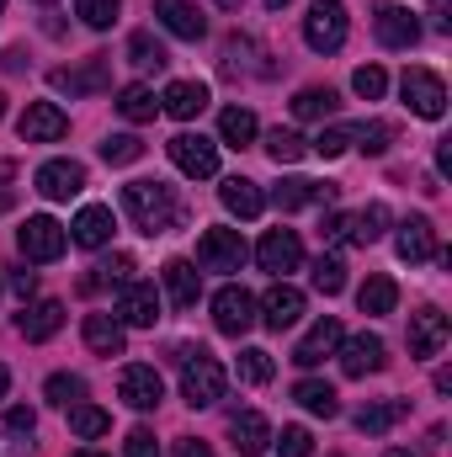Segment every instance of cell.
<instances>
[{
	"label": "cell",
	"mask_w": 452,
	"mask_h": 457,
	"mask_svg": "<svg viewBox=\"0 0 452 457\" xmlns=\"http://www.w3.org/2000/svg\"><path fill=\"white\" fill-rule=\"evenodd\" d=\"M122 208H128V219L138 224V234H165V228L181 219V203H176V187H165V181H128L122 187Z\"/></svg>",
	"instance_id": "1"
},
{
	"label": "cell",
	"mask_w": 452,
	"mask_h": 457,
	"mask_svg": "<svg viewBox=\"0 0 452 457\" xmlns=\"http://www.w3.org/2000/svg\"><path fill=\"white\" fill-rule=\"evenodd\" d=\"M181 394H187L192 410H208V404L224 399V367L203 345H187L181 351Z\"/></svg>",
	"instance_id": "2"
},
{
	"label": "cell",
	"mask_w": 452,
	"mask_h": 457,
	"mask_svg": "<svg viewBox=\"0 0 452 457\" xmlns=\"http://www.w3.org/2000/svg\"><path fill=\"white\" fill-rule=\"evenodd\" d=\"M304 43L314 54H336L346 43V0H314L304 16Z\"/></svg>",
	"instance_id": "3"
},
{
	"label": "cell",
	"mask_w": 452,
	"mask_h": 457,
	"mask_svg": "<svg viewBox=\"0 0 452 457\" xmlns=\"http://www.w3.org/2000/svg\"><path fill=\"white\" fill-rule=\"evenodd\" d=\"M64 245H70V234H64L59 219H48V213H38V219H27V224L16 228V250H21V261H59Z\"/></svg>",
	"instance_id": "4"
},
{
	"label": "cell",
	"mask_w": 452,
	"mask_h": 457,
	"mask_svg": "<svg viewBox=\"0 0 452 457\" xmlns=\"http://www.w3.org/2000/svg\"><path fill=\"white\" fill-rule=\"evenodd\" d=\"M165 149H171V160H176L181 176H192V181L219 176V144H213V138H203V133H176Z\"/></svg>",
	"instance_id": "5"
},
{
	"label": "cell",
	"mask_w": 452,
	"mask_h": 457,
	"mask_svg": "<svg viewBox=\"0 0 452 457\" xmlns=\"http://www.w3.org/2000/svg\"><path fill=\"white\" fill-rule=\"evenodd\" d=\"M399 91H405V107L415 117H442L448 112V86H442V75H431V70H405Z\"/></svg>",
	"instance_id": "6"
},
{
	"label": "cell",
	"mask_w": 452,
	"mask_h": 457,
	"mask_svg": "<svg viewBox=\"0 0 452 457\" xmlns=\"http://www.w3.org/2000/svg\"><path fill=\"white\" fill-rule=\"evenodd\" d=\"M213 325H219V336H250V325H255V298L245 293V287H219L213 293Z\"/></svg>",
	"instance_id": "7"
},
{
	"label": "cell",
	"mask_w": 452,
	"mask_h": 457,
	"mask_svg": "<svg viewBox=\"0 0 452 457\" xmlns=\"http://www.w3.org/2000/svg\"><path fill=\"white\" fill-rule=\"evenodd\" d=\"M197 261H203L208 271H239V266H245V239H239V228H203Z\"/></svg>",
	"instance_id": "8"
},
{
	"label": "cell",
	"mask_w": 452,
	"mask_h": 457,
	"mask_svg": "<svg viewBox=\"0 0 452 457\" xmlns=\"http://www.w3.org/2000/svg\"><path fill=\"white\" fill-rule=\"evenodd\" d=\"M16 133H21V144H59L70 133V117L59 112L54 102H32L27 112L16 117Z\"/></svg>",
	"instance_id": "9"
},
{
	"label": "cell",
	"mask_w": 452,
	"mask_h": 457,
	"mask_svg": "<svg viewBox=\"0 0 452 457\" xmlns=\"http://www.w3.org/2000/svg\"><path fill=\"white\" fill-rule=\"evenodd\" d=\"M38 192H43L48 203L80 197V192H86V165H80V160H48V165L38 170Z\"/></svg>",
	"instance_id": "10"
},
{
	"label": "cell",
	"mask_w": 452,
	"mask_h": 457,
	"mask_svg": "<svg viewBox=\"0 0 452 457\" xmlns=\"http://www.w3.org/2000/svg\"><path fill=\"white\" fill-rule=\"evenodd\" d=\"M255 261H261V271H272V277H288V271H298V261H304V245H298V234H293V228H272V234L255 245Z\"/></svg>",
	"instance_id": "11"
},
{
	"label": "cell",
	"mask_w": 452,
	"mask_h": 457,
	"mask_svg": "<svg viewBox=\"0 0 452 457\" xmlns=\"http://www.w3.org/2000/svg\"><path fill=\"white\" fill-rule=\"evenodd\" d=\"M160 320V293L149 282H128L117 293V325H133V330H155Z\"/></svg>",
	"instance_id": "12"
},
{
	"label": "cell",
	"mask_w": 452,
	"mask_h": 457,
	"mask_svg": "<svg viewBox=\"0 0 452 457\" xmlns=\"http://www.w3.org/2000/svg\"><path fill=\"white\" fill-rule=\"evenodd\" d=\"M117 394H122V404H128V410H155V404L165 399V383H160V372H155V367L133 361V367H122Z\"/></svg>",
	"instance_id": "13"
},
{
	"label": "cell",
	"mask_w": 452,
	"mask_h": 457,
	"mask_svg": "<svg viewBox=\"0 0 452 457\" xmlns=\"http://www.w3.org/2000/svg\"><path fill=\"white\" fill-rule=\"evenodd\" d=\"M448 314L442 309H421V314H410V356L415 361H431V356H442V345H448Z\"/></svg>",
	"instance_id": "14"
},
{
	"label": "cell",
	"mask_w": 452,
	"mask_h": 457,
	"mask_svg": "<svg viewBox=\"0 0 452 457\" xmlns=\"http://www.w3.org/2000/svg\"><path fill=\"white\" fill-rule=\"evenodd\" d=\"M372 32H378L383 48H415V43H421V21H415V11H405V5H378Z\"/></svg>",
	"instance_id": "15"
},
{
	"label": "cell",
	"mask_w": 452,
	"mask_h": 457,
	"mask_svg": "<svg viewBox=\"0 0 452 457\" xmlns=\"http://www.w3.org/2000/svg\"><path fill=\"white\" fill-rule=\"evenodd\" d=\"M255 309H261L255 320H266L272 330H293V325H298V314H304V293H298V287H288V282H272V287H266V298H261Z\"/></svg>",
	"instance_id": "16"
},
{
	"label": "cell",
	"mask_w": 452,
	"mask_h": 457,
	"mask_svg": "<svg viewBox=\"0 0 452 457\" xmlns=\"http://www.w3.org/2000/svg\"><path fill=\"white\" fill-rule=\"evenodd\" d=\"M394 250H399V261H410V266H421V261H437L442 250H437V228H431V219H405L399 224V239H394Z\"/></svg>",
	"instance_id": "17"
},
{
	"label": "cell",
	"mask_w": 452,
	"mask_h": 457,
	"mask_svg": "<svg viewBox=\"0 0 452 457\" xmlns=\"http://www.w3.org/2000/svg\"><path fill=\"white\" fill-rule=\"evenodd\" d=\"M340 372L346 378H367V372H383V341L378 336H351V341H340Z\"/></svg>",
	"instance_id": "18"
},
{
	"label": "cell",
	"mask_w": 452,
	"mask_h": 457,
	"mask_svg": "<svg viewBox=\"0 0 452 457\" xmlns=\"http://www.w3.org/2000/svg\"><path fill=\"white\" fill-rule=\"evenodd\" d=\"M340 187H331V181H309V176H293V181H282L272 197H277V208L282 213H298V208H309V203H336Z\"/></svg>",
	"instance_id": "19"
},
{
	"label": "cell",
	"mask_w": 452,
	"mask_h": 457,
	"mask_svg": "<svg viewBox=\"0 0 452 457\" xmlns=\"http://www.w3.org/2000/svg\"><path fill=\"white\" fill-rule=\"evenodd\" d=\"M155 16L165 21V32H176V37H187V43H197V37L208 32L203 11H197L192 0H155Z\"/></svg>",
	"instance_id": "20"
},
{
	"label": "cell",
	"mask_w": 452,
	"mask_h": 457,
	"mask_svg": "<svg viewBox=\"0 0 452 457\" xmlns=\"http://www.w3.org/2000/svg\"><path fill=\"white\" fill-rule=\"evenodd\" d=\"M113 208H102V203H91V208H80L75 213V224H70V239L75 245H86V250H102L107 239H113Z\"/></svg>",
	"instance_id": "21"
},
{
	"label": "cell",
	"mask_w": 452,
	"mask_h": 457,
	"mask_svg": "<svg viewBox=\"0 0 452 457\" xmlns=\"http://www.w3.org/2000/svg\"><path fill=\"white\" fill-rule=\"evenodd\" d=\"M336 345H340V325L325 314V320H320L304 341L293 345V361H298V367H320L325 356H336Z\"/></svg>",
	"instance_id": "22"
},
{
	"label": "cell",
	"mask_w": 452,
	"mask_h": 457,
	"mask_svg": "<svg viewBox=\"0 0 452 457\" xmlns=\"http://www.w3.org/2000/svg\"><path fill=\"white\" fill-rule=\"evenodd\" d=\"M160 107L171 117H181V122H192V117L208 107V86H203V80H171L165 96H160Z\"/></svg>",
	"instance_id": "23"
},
{
	"label": "cell",
	"mask_w": 452,
	"mask_h": 457,
	"mask_svg": "<svg viewBox=\"0 0 452 457\" xmlns=\"http://www.w3.org/2000/svg\"><path fill=\"white\" fill-rule=\"evenodd\" d=\"M59 325H64V303L59 298H43V303L21 309V320H16V330L27 341H48V336H59Z\"/></svg>",
	"instance_id": "24"
},
{
	"label": "cell",
	"mask_w": 452,
	"mask_h": 457,
	"mask_svg": "<svg viewBox=\"0 0 452 457\" xmlns=\"http://www.w3.org/2000/svg\"><path fill=\"white\" fill-rule=\"evenodd\" d=\"M219 197H224V208L234 219H261V208H266V197H261V187L250 176H229L219 187Z\"/></svg>",
	"instance_id": "25"
},
{
	"label": "cell",
	"mask_w": 452,
	"mask_h": 457,
	"mask_svg": "<svg viewBox=\"0 0 452 457\" xmlns=\"http://www.w3.org/2000/svg\"><path fill=\"white\" fill-rule=\"evenodd\" d=\"M48 80H54V91H70V96H86V91H102V86L113 80V70H107V59H91L86 70H54Z\"/></svg>",
	"instance_id": "26"
},
{
	"label": "cell",
	"mask_w": 452,
	"mask_h": 457,
	"mask_svg": "<svg viewBox=\"0 0 452 457\" xmlns=\"http://www.w3.org/2000/svg\"><path fill=\"white\" fill-rule=\"evenodd\" d=\"M165 293H171V303H176V309H192V303H197V293H203L197 266H192V261H165Z\"/></svg>",
	"instance_id": "27"
},
{
	"label": "cell",
	"mask_w": 452,
	"mask_h": 457,
	"mask_svg": "<svg viewBox=\"0 0 452 457\" xmlns=\"http://www.w3.org/2000/svg\"><path fill=\"white\" fill-rule=\"evenodd\" d=\"M229 436H234V447H239L245 457H255L266 442H272V426H266V415L245 410V415H234V420H229Z\"/></svg>",
	"instance_id": "28"
},
{
	"label": "cell",
	"mask_w": 452,
	"mask_h": 457,
	"mask_svg": "<svg viewBox=\"0 0 452 457\" xmlns=\"http://www.w3.org/2000/svg\"><path fill=\"white\" fill-rule=\"evenodd\" d=\"M383 228H389V208H383V203H367L362 213L346 219V239H351V245H378Z\"/></svg>",
	"instance_id": "29"
},
{
	"label": "cell",
	"mask_w": 452,
	"mask_h": 457,
	"mask_svg": "<svg viewBox=\"0 0 452 457\" xmlns=\"http://www.w3.org/2000/svg\"><path fill=\"white\" fill-rule=\"evenodd\" d=\"M86 345L96 356H122V325L113 314H86Z\"/></svg>",
	"instance_id": "30"
},
{
	"label": "cell",
	"mask_w": 452,
	"mask_h": 457,
	"mask_svg": "<svg viewBox=\"0 0 452 457\" xmlns=\"http://www.w3.org/2000/svg\"><path fill=\"white\" fill-rule=\"evenodd\" d=\"M340 102H336V91L331 86H304L298 96H293V117L298 122H320V117H331Z\"/></svg>",
	"instance_id": "31"
},
{
	"label": "cell",
	"mask_w": 452,
	"mask_h": 457,
	"mask_svg": "<svg viewBox=\"0 0 452 457\" xmlns=\"http://www.w3.org/2000/svg\"><path fill=\"white\" fill-rule=\"evenodd\" d=\"M356 303H362V314H394V303H399L394 277H367L362 293H356Z\"/></svg>",
	"instance_id": "32"
},
{
	"label": "cell",
	"mask_w": 452,
	"mask_h": 457,
	"mask_svg": "<svg viewBox=\"0 0 452 457\" xmlns=\"http://www.w3.org/2000/svg\"><path fill=\"white\" fill-rule=\"evenodd\" d=\"M410 415V404L405 399H383V404H367L362 415H356V431H367V436H378V431H389V426H399Z\"/></svg>",
	"instance_id": "33"
},
{
	"label": "cell",
	"mask_w": 452,
	"mask_h": 457,
	"mask_svg": "<svg viewBox=\"0 0 452 457\" xmlns=\"http://www.w3.org/2000/svg\"><path fill=\"white\" fill-rule=\"evenodd\" d=\"M293 399H298V404H304L309 415H325V420H331V415L340 410L336 388H331V383H320V378H304V383L293 388Z\"/></svg>",
	"instance_id": "34"
},
{
	"label": "cell",
	"mask_w": 452,
	"mask_h": 457,
	"mask_svg": "<svg viewBox=\"0 0 452 457\" xmlns=\"http://www.w3.org/2000/svg\"><path fill=\"white\" fill-rule=\"evenodd\" d=\"M128 59H133L138 70H165V64H171L165 43H160L155 32H133V37H128Z\"/></svg>",
	"instance_id": "35"
},
{
	"label": "cell",
	"mask_w": 452,
	"mask_h": 457,
	"mask_svg": "<svg viewBox=\"0 0 452 457\" xmlns=\"http://www.w3.org/2000/svg\"><path fill=\"white\" fill-rule=\"evenodd\" d=\"M117 112L128 117V122H149V117L160 112V102H155L149 86H122L117 91Z\"/></svg>",
	"instance_id": "36"
},
{
	"label": "cell",
	"mask_w": 452,
	"mask_h": 457,
	"mask_svg": "<svg viewBox=\"0 0 452 457\" xmlns=\"http://www.w3.org/2000/svg\"><path fill=\"white\" fill-rule=\"evenodd\" d=\"M266 154H272L277 165H298V160L309 154V144H304L293 128H272V133H266Z\"/></svg>",
	"instance_id": "37"
},
{
	"label": "cell",
	"mask_w": 452,
	"mask_h": 457,
	"mask_svg": "<svg viewBox=\"0 0 452 457\" xmlns=\"http://www.w3.org/2000/svg\"><path fill=\"white\" fill-rule=\"evenodd\" d=\"M219 133H224V144H234V149L255 144V112H245V107H224V117H219Z\"/></svg>",
	"instance_id": "38"
},
{
	"label": "cell",
	"mask_w": 452,
	"mask_h": 457,
	"mask_svg": "<svg viewBox=\"0 0 452 457\" xmlns=\"http://www.w3.org/2000/svg\"><path fill=\"white\" fill-rule=\"evenodd\" d=\"M351 144H356L362 154H383V149L394 144V122H378V117H372V122H356V128H351Z\"/></svg>",
	"instance_id": "39"
},
{
	"label": "cell",
	"mask_w": 452,
	"mask_h": 457,
	"mask_svg": "<svg viewBox=\"0 0 452 457\" xmlns=\"http://www.w3.org/2000/svg\"><path fill=\"white\" fill-rule=\"evenodd\" d=\"M70 431L86 436V442H91V436H107V431H113V415L96 410V404H75V410H70Z\"/></svg>",
	"instance_id": "40"
},
{
	"label": "cell",
	"mask_w": 452,
	"mask_h": 457,
	"mask_svg": "<svg viewBox=\"0 0 452 457\" xmlns=\"http://www.w3.org/2000/svg\"><path fill=\"white\" fill-rule=\"evenodd\" d=\"M234 367H239V378H245V383H255V388H261V383H272V372H277V367H272V351H261V345L239 351V361H234Z\"/></svg>",
	"instance_id": "41"
},
{
	"label": "cell",
	"mask_w": 452,
	"mask_h": 457,
	"mask_svg": "<svg viewBox=\"0 0 452 457\" xmlns=\"http://www.w3.org/2000/svg\"><path fill=\"white\" fill-rule=\"evenodd\" d=\"M102 160H107V165H133V160H144V138H138V133H113V138L102 144Z\"/></svg>",
	"instance_id": "42"
},
{
	"label": "cell",
	"mask_w": 452,
	"mask_h": 457,
	"mask_svg": "<svg viewBox=\"0 0 452 457\" xmlns=\"http://www.w3.org/2000/svg\"><path fill=\"white\" fill-rule=\"evenodd\" d=\"M314 287H320V293H325V298H336L340 287H346V261H340L336 250H331V255H320V261H314Z\"/></svg>",
	"instance_id": "43"
},
{
	"label": "cell",
	"mask_w": 452,
	"mask_h": 457,
	"mask_svg": "<svg viewBox=\"0 0 452 457\" xmlns=\"http://www.w3.org/2000/svg\"><path fill=\"white\" fill-rule=\"evenodd\" d=\"M48 399L64 404V410H75V404L86 399V378H75V372H54V378H48Z\"/></svg>",
	"instance_id": "44"
},
{
	"label": "cell",
	"mask_w": 452,
	"mask_h": 457,
	"mask_svg": "<svg viewBox=\"0 0 452 457\" xmlns=\"http://www.w3.org/2000/svg\"><path fill=\"white\" fill-rule=\"evenodd\" d=\"M75 11H80V21H86V27L107 32V27L117 21V11H122V0H75Z\"/></svg>",
	"instance_id": "45"
},
{
	"label": "cell",
	"mask_w": 452,
	"mask_h": 457,
	"mask_svg": "<svg viewBox=\"0 0 452 457\" xmlns=\"http://www.w3.org/2000/svg\"><path fill=\"white\" fill-rule=\"evenodd\" d=\"M351 91H356V96H362V102H378V96H383V91H389V75H383V70H378V64H362V70H356V75H351Z\"/></svg>",
	"instance_id": "46"
},
{
	"label": "cell",
	"mask_w": 452,
	"mask_h": 457,
	"mask_svg": "<svg viewBox=\"0 0 452 457\" xmlns=\"http://www.w3.org/2000/svg\"><path fill=\"white\" fill-rule=\"evenodd\" d=\"M309 149H314V154H325V160H336V154H346V149H351V128H325Z\"/></svg>",
	"instance_id": "47"
},
{
	"label": "cell",
	"mask_w": 452,
	"mask_h": 457,
	"mask_svg": "<svg viewBox=\"0 0 452 457\" xmlns=\"http://www.w3.org/2000/svg\"><path fill=\"white\" fill-rule=\"evenodd\" d=\"M277 457H309V431H304V426H282Z\"/></svg>",
	"instance_id": "48"
},
{
	"label": "cell",
	"mask_w": 452,
	"mask_h": 457,
	"mask_svg": "<svg viewBox=\"0 0 452 457\" xmlns=\"http://www.w3.org/2000/svg\"><path fill=\"white\" fill-rule=\"evenodd\" d=\"M96 271H102V282H117V287H128L138 266H133V255H122V250H117L113 261H107V266H96Z\"/></svg>",
	"instance_id": "49"
},
{
	"label": "cell",
	"mask_w": 452,
	"mask_h": 457,
	"mask_svg": "<svg viewBox=\"0 0 452 457\" xmlns=\"http://www.w3.org/2000/svg\"><path fill=\"white\" fill-rule=\"evenodd\" d=\"M128 457H160V442H155V431H128Z\"/></svg>",
	"instance_id": "50"
},
{
	"label": "cell",
	"mask_w": 452,
	"mask_h": 457,
	"mask_svg": "<svg viewBox=\"0 0 452 457\" xmlns=\"http://www.w3.org/2000/svg\"><path fill=\"white\" fill-rule=\"evenodd\" d=\"M32 426H38V415H32L27 404H16V410H5V431H16V436H32Z\"/></svg>",
	"instance_id": "51"
},
{
	"label": "cell",
	"mask_w": 452,
	"mask_h": 457,
	"mask_svg": "<svg viewBox=\"0 0 452 457\" xmlns=\"http://www.w3.org/2000/svg\"><path fill=\"white\" fill-rule=\"evenodd\" d=\"M431 27H437V32L452 27V0H431Z\"/></svg>",
	"instance_id": "52"
},
{
	"label": "cell",
	"mask_w": 452,
	"mask_h": 457,
	"mask_svg": "<svg viewBox=\"0 0 452 457\" xmlns=\"http://www.w3.org/2000/svg\"><path fill=\"white\" fill-rule=\"evenodd\" d=\"M0 457H32V442H16V431H11V436H0Z\"/></svg>",
	"instance_id": "53"
},
{
	"label": "cell",
	"mask_w": 452,
	"mask_h": 457,
	"mask_svg": "<svg viewBox=\"0 0 452 457\" xmlns=\"http://www.w3.org/2000/svg\"><path fill=\"white\" fill-rule=\"evenodd\" d=\"M176 457H213V453H208V442H197V436H181V442H176Z\"/></svg>",
	"instance_id": "54"
},
{
	"label": "cell",
	"mask_w": 452,
	"mask_h": 457,
	"mask_svg": "<svg viewBox=\"0 0 452 457\" xmlns=\"http://www.w3.org/2000/svg\"><path fill=\"white\" fill-rule=\"evenodd\" d=\"M11 287H16L21 298H32V287H38V271H11Z\"/></svg>",
	"instance_id": "55"
},
{
	"label": "cell",
	"mask_w": 452,
	"mask_h": 457,
	"mask_svg": "<svg viewBox=\"0 0 452 457\" xmlns=\"http://www.w3.org/2000/svg\"><path fill=\"white\" fill-rule=\"evenodd\" d=\"M437 170H452V144L442 138V149H437Z\"/></svg>",
	"instance_id": "56"
},
{
	"label": "cell",
	"mask_w": 452,
	"mask_h": 457,
	"mask_svg": "<svg viewBox=\"0 0 452 457\" xmlns=\"http://www.w3.org/2000/svg\"><path fill=\"white\" fill-rule=\"evenodd\" d=\"M5 388H11V372H5V367H0V399H5Z\"/></svg>",
	"instance_id": "57"
},
{
	"label": "cell",
	"mask_w": 452,
	"mask_h": 457,
	"mask_svg": "<svg viewBox=\"0 0 452 457\" xmlns=\"http://www.w3.org/2000/svg\"><path fill=\"white\" fill-rule=\"evenodd\" d=\"M213 5H224V11H239V5H245V0H213Z\"/></svg>",
	"instance_id": "58"
},
{
	"label": "cell",
	"mask_w": 452,
	"mask_h": 457,
	"mask_svg": "<svg viewBox=\"0 0 452 457\" xmlns=\"http://www.w3.org/2000/svg\"><path fill=\"white\" fill-rule=\"evenodd\" d=\"M383 457H415V453H405V447H394V453H383Z\"/></svg>",
	"instance_id": "59"
},
{
	"label": "cell",
	"mask_w": 452,
	"mask_h": 457,
	"mask_svg": "<svg viewBox=\"0 0 452 457\" xmlns=\"http://www.w3.org/2000/svg\"><path fill=\"white\" fill-rule=\"evenodd\" d=\"M282 5H288V0H266V11H282Z\"/></svg>",
	"instance_id": "60"
},
{
	"label": "cell",
	"mask_w": 452,
	"mask_h": 457,
	"mask_svg": "<svg viewBox=\"0 0 452 457\" xmlns=\"http://www.w3.org/2000/svg\"><path fill=\"white\" fill-rule=\"evenodd\" d=\"M75 457H107V453H75Z\"/></svg>",
	"instance_id": "61"
},
{
	"label": "cell",
	"mask_w": 452,
	"mask_h": 457,
	"mask_svg": "<svg viewBox=\"0 0 452 457\" xmlns=\"http://www.w3.org/2000/svg\"><path fill=\"white\" fill-rule=\"evenodd\" d=\"M0 117H5V96H0Z\"/></svg>",
	"instance_id": "62"
},
{
	"label": "cell",
	"mask_w": 452,
	"mask_h": 457,
	"mask_svg": "<svg viewBox=\"0 0 452 457\" xmlns=\"http://www.w3.org/2000/svg\"><path fill=\"white\" fill-rule=\"evenodd\" d=\"M0 11H5V0H0Z\"/></svg>",
	"instance_id": "63"
},
{
	"label": "cell",
	"mask_w": 452,
	"mask_h": 457,
	"mask_svg": "<svg viewBox=\"0 0 452 457\" xmlns=\"http://www.w3.org/2000/svg\"><path fill=\"white\" fill-rule=\"evenodd\" d=\"M38 5H48V0H38Z\"/></svg>",
	"instance_id": "64"
}]
</instances>
